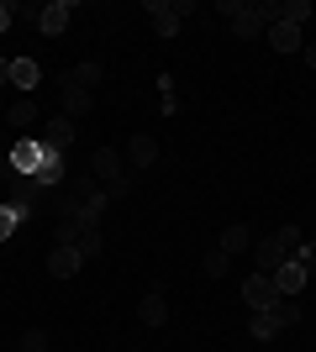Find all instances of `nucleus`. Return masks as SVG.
I'll use <instances>...</instances> for the list:
<instances>
[{
	"mask_svg": "<svg viewBox=\"0 0 316 352\" xmlns=\"http://www.w3.org/2000/svg\"><path fill=\"white\" fill-rule=\"evenodd\" d=\"M11 85L21 89V95H37V85H43V69L32 58H11Z\"/></svg>",
	"mask_w": 316,
	"mask_h": 352,
	"instance_id": "obj_13",
	"label": "nucleus"
},
{
	"mask_svg": "<svg viewBox=\"0 0 316 352\" xmlns=\"http://www.w3.org/2000/svg\"><path fill=\"white\" fill-rule=\"evenodd\" d=\"M101 79H105V69H101V63H95V58L74 63V69L63 74V85H74V89H95V85H101Z\"/></svg>",
	"mask_w": 316,
	"mask_h": 352,
	"instance_id": "obj_16",
	"label": "nucleus"
},
{
	"mask_svg": "<svg viewBox=\"0 0 316 352\" xmlns=\"http://www.w3.org/2000/svg\"><path fill=\"white\" fill-rule=\"evenodd\" d=\"M295 321H301L295 300H274L269 310H253V316H248V337H253V342H269V337H280V331L295 326Z\"/></svg>",
	"mask_w": 316,
	"mask_h": 352,
	"instance_id": "obj_4",
	"label": "nucleus"
},
{
	"mask_svg": "<svg viewBox=\"0 0 316 352\" xmlns=\"http://www.w3.org/2000/svg\"><path fill=\"white\" fill-rule=\"evenodd\" d=\"M101 248H105V236H101V226H90V232L79 236V258L90 263V258H101Z\"/></svg>",
	"mask_w": 316,
	"mask_h": 352,
	"instance_id": "obj_22",
	"label": "nucleus"
},
{
	"mask_svg": "<svg viewBox=\"0 0 316 352\" xmlns=\"http://www.w3.org/2000/svg\"><path fill=\"white\" fill-rule=\"evenodd\" d=\"M158 111H164V116L180 111V100H174V74H158Z\"/></svg>",
	"mask_w": 316,
	"mask_h": 352,
	"instance_id": "obj_21",
	"label": "nucleus"
},
{
	"mask_svg": "<svg viewBox=\"0 0 316 352\" xmlns=\"http://www.w3.org/2000/svg\"><path fill=\"white\" fill-rule=\"evenodd\" d=\"M11 85V58H0V89Z\"/></svg>",
	"mask_w": 316,
	"mask_h": 352,
	"instance_id": "obj_27",
	"label": "nucleus"
},
{
	"mask_svg": "<svg viewBox=\"0 0 316 352\" xmlns=\"http://www.w3.org/2000/svg\"><path fill=\"white\" fill-rule=\"evenodd\" d=\"M127 163H132V168H153V163H158V142H153V137H132V142H127Z\"/></svg>",
	"mask_w": 316,
	"mask_h": 352,
	"instance_id": "obj_17",
	"label": "nucleus"
},
{
	"mask_svg": "<svg viewBox=\"0 0 316 352\" xmlns=\"http://www.w3.org/2000/svg\"><path fill=\"white\" fill-rule=\"evenodd\" d=\"M21 352H48V331L43 326H32L27 337H21Z\"/></svg>",
	"mask_w": 316,
	"mask_h": 352,
	"instance_id": "obj_24",
	"label": "nucleus"
},
{
	"mask_svg": "<svg viewBox=\"0 0 316 352\" xmlns=\"http://www.w3.org/2000/svg\"><path fill=\"white\" fill-rule=\"evenodd\" d=\"M216 252H227V258L253 252V232H248V226H222V236H216Z\"/></svg>",
	"mask_w": 316,
	"mask_h": 352,
	"instance_id": "obj_11",
	"label": "nucleus"
},
{
	"mask_svg": "<svg viewBox=\"0 0 316 352\" xmlns=\"http://www.w3.org/2000/svg\"><path fill=\"white\" fill-rule=\"evenodd\" d=\"M227 268H232V258L211 248V252H206V279H227Z\"/></svg>",
	"mask_w": 316,
	"mask_h": 352,
	"instance_id": "obj_23",
	"label": "nucleus"
},
{
	"mask_svg": "<svg viewBox=\"0 0 316 352\" xmlns=\"http://www.w3.org/2000/svg\"><path fill=\"white\" fill-rule=\"evenodd\" d=\"M59 89H63V116H69V121H85V116H90V89H74V85H63V79H59Z\"/></svg>",
	"mask_w": 316,
	"mask_h": 352,
	"instance_id": "obj_14",
	"label": "nucleus"
},
{
	"mask_svg": "<svg viewBox=\"0 0 316 352\" xmlns=\"http://www.w3.org/2000/svg\"><path fill=\"white\" fill-rule=\"evenodd\" d=\"M274 300H280L274 274H248V279H242V305H248V310H269Z\"/></svg>",
	"mask_w": 316,
	"mask_h": 352,
	"instance_id": "obj_7",
	"label": "nucleus"
},
{
	"mask_svg": "<svg viewBox=\"0 0 316 352\" xmlns=\"http://www.w3.org/2000/svg\"><path fill=\"white\" fill-rule=\"evenodd\" d=\"M280 21H290V27H301L311 21V0H280Z\"/></svg>",
	"mask_w": 316,
	"mask_h": 352,
	"instance_id": "obj_19",
	"label": "nucleus"
},
{
	"mask_svg": "<svg viewBox=\"0 0 316 352\" xmlns=\"http://www.w3.org/2000/svg\"><path fill=\"white\" fill-rule=\"evenodd\" d=\"M306 284H311V268H306L301 258H290V263L274 268V289H280V300H295Z\"/></svg>",
	"mask_w": 316,
	"mask_h": 352,
	"instance_id": "obj_6",
	"label": "nucleus"
},
{
	"mask_svg": "<svg viewBox=\"0 0 316 352\" xmlns=\"http://www.w3.org/2000/svg\"><path fill=\"white\" fill-rule=\"evenodd\" d=\"M264 37H269V47L280 53V58H295V53L306 47V32L290 27V21H269V32H264Z\"/></svg>",
	"mask_w": 316,
	"mask_h": 352,
	"instance_id": "obj_9",
	"label": "nucleus"
},
{
	"mask_svg": "<svg viewBox=\"0 0 316 352\" xmlns=\"http://www.w3.org/2000/svg\"><path fill=\"white\" fill-rule=\"evenodd\" d=\"M148 16H153L158 37H180L185 16H190V0H148Z\"/></svg>",
	"mask_w": 316,
	"mask_h": 352,
	"instance_id": "obj_5",
	"label": "nucleus"
},
{
	"mask_svg": "<svg viewBox=\"0 0 316 352\" xmlns=\"http://www.w3.org/2000/svg\"><path fill=\"white\" fill-rule=\"evenodd\" d=\"M301 242H306V236L295 232V226H280L274 236H258V242H253V263H258L253 274H274L280 263L301 258Z\"/></svg>",
	"mask_w": 316,
	"mask_h": 352,
	"instance_id": "obj_2",
	"label": "nucleus"
},
{
	"mask_svg": "<svg viewBox=\"0 0 316 352\" xmlns=\"http://www.w3.org/2000/svg\"><path fill=\"white\" fill-rule=\"evenodd\" d=\"M43 142L59 147V153H69V142H74V121H69V116H48L43 121Z\"/></svg>",
	"mask_w": 316,
	"mask_h": 352,
	"instance_id": "obj_12",
	"label": "nucleus"
},
{
	"mask_svg": "<svg viewBox=\"0 0 316 352\" xmlns=\"http://www.w3.org/2000/svg\"><path fill=\"white\" fill-rule=\"evenodd\" d=\"M79 268H85L79 248H53V252H48V274H53V279H74Z\"/></svg>",
	"mask_w": 316,
	"mask_h": 352,
	"instance_id": "obj_10",
	"label": "nucleus"
},
{
	"mask_svg": "<svg viewBox=\"0 0 316 352\" xmlns=\"http://www.w3.org/2000/svg\"><path fill=\"white\" fill-rule=\"evenodd\" d=\"M90 179L101 184L111 200H121V195L132 190V174H127V158H121L116 147H95L90 153Z\"/></svg>",
	"mask_w": 316,
	"mask_h": 352,
	"instance_id": "obj_3",
	"label": "nucleus"
},
{
	"mask_svg": "<svg viewBox=\"0 0 316 352\" xmlns=\"http://www.w3.org/2000/svg\"><path fill=\"white\" fill-rule=\"evenodd\" d=\"M0 137H6V126H0Z\"/></svg>",
	"mask_w": 316,
	"mask_h": 352,
	"instance_id": "obj_28",
	"label": "nucleus"
},
{
	"mask_svg": "<svg viewBox=\"0 0 316 352\" xmlns=\"http://www.w3.org/2000/svg\"><path fill=\"white\" fill-rule=\"evenodd\" d=\"M0 126H16V132H27V126H37V100H32V95L11 100V111H6V121H0Z\"/></svg>",
	"mask_w": 316,
	"mask_h": 352,
	"instance_id": "obj_15",
	"label": "nucleus"
},
{
	"mask_svg": "<svg viewBox=\"0 0 316 352\" xmlns=\"http://www.w3.org/2000/svg\"><path fill=\"white\" fill-rule=\"evenodd\" d=\"M69 21H74V6H69V0H48L43 11H37V32H43V37H63Z\"/></svg>",
	"mask_w": 316,
	"mask_h": 352,
	"instance_id": "obj_8",
	"label": "nucleus"
},
{
	"mask_svg": "<svg viewBox=\"0 0 316 352\" xmlns=\"http://www.w3.org/2000/svg\"><path fill=\"white\" fill-rule=\"evenodd\" d=\"M301 58H306V69H316V43H306V47H301Z\"/></svg>",
	"mask_w": 316,
	"mask_h": 352,
	"instance_id": "obj_26",
	"label": "nucleus"
},
{
	"mask_svg": "<svg viewBox=\"0 0 316 352\" xmlns=\"http://www.w3.org/2000/svg\"><path fill=\"white\" fill-rule=\"evenodd\" d=\"M137 321H143V326H164L169 321L164 294H143V300H137Z\"/></svg>",
	"mask_w": 316,
	"mask_h": 352,
	"instance_id": "obj_18",
	"label": "nucleus"
},
{
	"mask_svg": "<svg viewBox=\"0 0 316 352\" xmlns=\"http://www.w3.org/2000/svg\"><path fill=\"white\" fill-rule=\"evenodd\" d=\"M21 221H27V216H21V210H16L11 200L0 206V248H6V242H11V236H16V226H21Z\"/></svg>",
	"mask_w": 316,
	"mask_h": 352,
	"instance_id": "obj_20",
	"label": "nucleus"
},
{
	"mask_svg": "<svg viewBox=\"0 0 316 352\" xmlns=\"http://www.w3.org/2000/svg\"><path fill=\"white\" fill-rule=\"evenodd\" d=\"M222 16H232V37L253 43L269 32V21H280V6L274 0H253V6H238V0H222Z\"/></svg>",
	"mask_w": 316,
	"mask_h": 352,
	"instance_id": "obj_1",
	"label": "nucleus"
},
{
	"mask_svg": "<svg viewBox=\"0 0 316 352\" xmlns=\"http://www.w3.org/2000/svg\"><path fill=\"white\" fill-rule=\"evenodd\" d=\"M11 16H16V6H11V0H0V32H11Z\"/></svg>",
	"mask_w": 316,
	"mask_h": 352,
	"instance_id": "obj_25",
	"label": "nucleus"
}]
</instances>
